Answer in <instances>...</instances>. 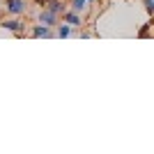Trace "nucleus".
Segmentation results:
<instances>
[{
    "mask_svg": "<svg viewBox=\"0 0 154 154\" xmlns=\"http://www.w3.org/2000/svg\"><path fill=\"white\" fill-rule=\"evenodd\" d=\"M58 19H60L58 14H53L51 9H46V7L37 14V21H39V23H44V26H51V28H53V26H58Z\"/></svg>",
    "mask_w": 154,
    "mask_h": 154,
    "instance_id": "7ed1b4c3",
    "label": "nucleus"
},
{
    "mask_svg": "<svg viewBox=\"0 0 154 154\" xmlns=\"http://www.w3.org/2000/svg\"><path fill=\"white\" fill-rule=\"evenodd\" d=\"M90 2H94V0H90Z\"/></svg>",
    "mask_w": 154,
    "mask_h": 154,
    "instance_id": "f8f14e48",
    "label": "nucleus"
},
{
    "mask_svg": "<svg viewBox=\"0 0 154 154\" xmlns=\"http://www.w3.org/2000/svg\"><path fill=\"white\" fill-rule=\"evenodd\" d=\"M0 26L5 28V30L14 32L16 37H23V32H26V23L19 19H5V21H0Z\"/></svg>",
    "mask_w": 154,
    "mask_h": 154,
    "instance_id": "f257e3e1",
    "label": "nucleus"
},
{
    "mask_svg": "<svg viewBox=\"0 0 154 154\" xmlns=\"http://www.w3.org/2000/svg\"><path fill=\"white\" fill-rule=\"evenodd\" d=\"M149 28H152V23H145L140 30L136 32V35H138V37H147V35H149Z\"/></svg>",
    "mask_w": 154,
    "mask_h": 154,
    "instance_id": "9d476101",
    "label": "nucleus"
},
{
    "mask_svg": "<svg viewBox=\"0 0 154 154\" xmlns=\"http://www.w3.org/2000/svg\"><path fill=\"white\" fill-rule=\"evenodd\" d=\"M90 0H71V7L69 9H74V12H78V14H85L88 9H90Z\"/></svg>",
    "mask_w": 154,
    "mask_h": 154,
    "instance_id": "0eeeda50",
    "label": "nucleus"
},
{
    "mask_svg": "<svg viewBox=\"0 0 154 154\" xmlns=\"http://www.w3.org/2000/svg\"><path fill=\"white\" fill-rule=\"evenodd\" d=\"M5 9H7V14H12V16H21V14H26L28 2L26 0H5Z\"/></svg>",
    "mask_w": 154,
    "mask_h": 154,
    "instance_id": "f03ea898",
    "label": "nucleus"
},
{
    "mask_svg": "<svg viewBox=\"0 0 154 154\" xmlns=\"http://www.w3.org/2000/svg\"><path fill=\"white\" fill-rule=\"evenodd\" d=\"M30 35H32V37H37V39H42V37H55V30H53L51 26H44V23H37V26H32Z\"/></svg>",
    "mask_w": 154,
    "mask_h": 154,
    "instance_id": "20e7f679",
    "label": "nucleus"
},
{
    "mask_svg": "<svg viewBox=\"0 0 154 154\" xmlns=\"http://www.w3.org/2000/svg\"><path fill=\"white\" fill-rule=\"evenodd\" d=\"M46 2H48V0H37V5H44V7H46Z\"/></svg>",
    "mask_w": 154,
    "mask_h": 154,
    "instance_id": "9b49d317",
    "label": "nucleus"
},
{
    "mask_svg": "<svg viewBox=\"0 0 154 154\" xmlns=\"http://www.w3.org/2000/svg\"><path fill=\"white\" fill-rule=\"evenodd\" d=\"M62 21H64V23H69L71 28H81V26H83V19H81V14L74 12V9H67V12L62 14Z\"/></svg>",
    "mask_w": 154,
    "mask_h": 154,
    "instance_id": "39448f33",
    "label": "nucleus"
},
{
    "mask_svg": "<svg viewBox=\"0 0 154 154\" xmlns=\"http://www.w3.org/2000/svg\"><path fill=\"white\" fill-rule=\"evenodd\" d=\"M46 9H51V12H53V14H58V16H62V14L67 12L64 0H48V2H46Z\"/></svg>",
    "mask_w": 154,
    "mask_h": 154,
    "instance_id": "423d86ee",
    "label": "nucleus"
},
{
    "mask_svg": "<svg viewBox=\"0 0 154 154\" xmlns=\"http://www.w3.org/2000/svg\"><path fill=\"white\" fill-rule=\"evenodd\" d=\"M143 5H145V12L149 16H154V0H143Z\"/></svg>",
    "mask_w": 154,
    "mask_h": 154,
    "instance_id": "1a4fd4ad",
    "label": "nucleus"
},
{
    "mask_svg": "<svg viewBox=\"0 0 154 154\" xmlns=\"http://www.w3.org/2000/svg\"><path fill=\"white\" fill-rule=\"evenodd\" d=\"M71 32H74V28L69 23H64V21H62V26H55V37H60V39H67Z\"/></svg>",
    "mask_w": 154,
    "mask_h": 154,
    "instance_id": "6e6552de",
    "label": "nucleus"
}]
</instances>
